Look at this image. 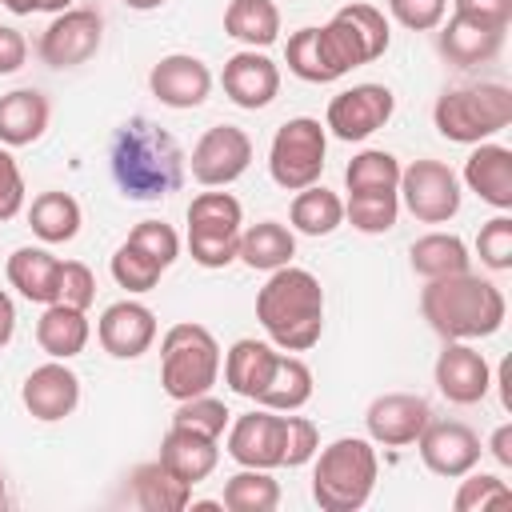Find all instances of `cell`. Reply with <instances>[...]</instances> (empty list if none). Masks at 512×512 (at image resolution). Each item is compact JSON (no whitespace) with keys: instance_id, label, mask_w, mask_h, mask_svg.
Wrapping results in <instances>:
<instances>
[{"instance_id":"6da1fadb","label":"cell","mask_w":512,"mask_h":512,"mask_svg":"<svg viewBox=\"0 0 512 512\" xmlns=\"http://www.w3.org/2000/svg\"><path fill=\"white\" fill-rule=\"evenodd\" d=\"M108 168L128 200H164L184 180V152L156 120L132 116L112 132Z\"/></svg>"},{"instance_id":"7a4b0ae2","label":"cell","mask_w":512,"mask_h":512,"mask_svg":"<svg viewBox=\"0 0 512 512\" xmlns=\"http://www.w3.org/2000/svg\"><path fill=\"white\" fill-rule=\"evenodd\" d=\"M256 320L284 352H308L324 332V288L308 268H276L256 292Z\"/></svg>"},{"instance_id":"3957f363","label":"cell","mask_w":512,"mask_h":512,"mask_svg":"<svg viewBox=\"0 0 512 512\" xmlns=\"http://www.w3.org/2000/svg\"><path fill=\"white\" fill-rule=\"evenodd\" d=\"M420 312L428 328L444 340H484L500 332L508 316V300L492 280H480L472 272L428 280L420 292Z\"/></svg>"},{"instance_id":"277c9868","label":"cell","mask_w":512,"mask_h":512,"mask_svg":"<svg viewBox=\"0 0 512 512\" xmlns=\"http://www.w3.org/2000/svg\"><path fill=\"white\" fill-rule=\"evenodd\" d=\"M380 476V460L372 440L364 436H340L324 452H316L312 468V500L324 512H356L368 504Z\"/></svg>"},{"instance_id":"5b68a950","label":"cell","mask_w":512,"mask_h":512,"mask_svg":"<svg viewBox=\"0 0 512 512\" xmlns=\"http://www.w3.org/2000/svg\"><path fill=\"white\" fill-rule=\"evenodd\" d=\"M436 132L452 144H480L508 128L512 120V88L508 84H468L452 88L432 108Z\"/></svg>"},{"instance_id":"8992f818","label":"cell","mask_w":512,"mask_h":512,"mask_svg":"<svg viewBox=\"0 0 512 512\" xmlns=\"http://www.w3.org/2000/svg\"><path fill=\"white\" fill-rule=\"evenodd\" d=\"M220 380V344L204 324H172L160 340V384L172 400L204 396Z\"/></svg>"},{"instance_id":"52a82bcc","label":"cell","mask_w":512,"mask_h":512,"mask_svg":"<svg viewBox=\"0 0 512 512\" xmlns=\"http://www.w3.org/2000/svg\"><path fill=\"white\" fill-rule=\"evenodd\" d=\"M320 44L340 76H348L360 64H372L388 52L392 32L380 8L372 4H344L332 12L328 24H320Z\"/></svg>"},{"instance_id":"ba28073f","label":"cell","mask_w":512,"mask_h":512,"mask_svg":"<svg viewBox=\"0 0 512 512\" xmlns=\"http://www.w3.org/2000/svg\"><path fill=\"white\" fill-rule=\"evenodd\" d=\"M244 208L232 192H200L188 204V252L200 268H224L236 260Z\"/></svg>"},{"instance_id":"9c48e42d","label":"cell","mask_w":512,"mask_h":512,"mask_svg":"<svg viewBox=\"0 0 512 512\" xmlns=\"http://www.w3.org/2000/svg\"><path fill=\"white\" fill-rule=\"evenodd\" d=\"M324 152L328 136L324 124L312 116H292L276 128L272 148H268V172L284 192H300L308 184H320L324 172Z\"/></svg>"},{"instance_id":"30bf717a","label":"cell","mask_w":512,"mask_h":512,"mask_svg":"<svg viewBox=\"0 0 512 512\" xmlns=\"http://www.w3.org/2000/svg\"><path fill=\"white\" fill-rule=\"evenodd\" d=\"M396 196L420 224H448L460 212V180L444 160H412L400 168Z\"/></svg>"},{"instance_id":"8fae6325","label":"cell","mask_w":512,"mask_h":512,"mask_svg":"<svg viewBox=\"0 0 512 512\" xmlns=\"http://www.w3.org/2000/svg\"><path fill=\"white\" fill-rule=\"evenodd\" d=\"M100 40H104V20L96 8H64L40 32L36 52L48 68H80L100 52Z\"/></svg>"},{"instance_id":"7c38bea8","label":"cell","mask_w":512,"mask_h":512,"mask_svg":"<svg viewBox=\"0 0 512 512\" xmlns=\"http://www.w3.org/2000/svg\"><path fill=\"white\" fill-rule=\"evenodd\" d=\"M396 112V96L384 84H352L344 92H336L328 100V116L324 128H332L336 140H368L372 132H380Z\"/></svg>"},{"instance_id":"4fadbf2b","label":"cell","mask_w":512,"mask_h":512,"mask_svg":"<svg viewBox=\"0 0 512 512\" xmlns=\"http://www.w3.org/2000/svg\"><path fill=\"white\" fill-rule=\"evenodd\" d=\"M248 164H252V140L236 124L208 128L192 148V176L204 188H228L248 172Z\"/></svg>"},{"instance_id":"5bb4252c","label":"cell","mask_w":512,"mask_h":512,"mask_svg":"<svg viewBox=\"0 0 512 512\" xmlns=\"http://www.w3.org/2000/svg\"><path fill=\"white\" fill-rule=\"evenodd\" d=\"M416 448H420L424 468L444 480H460L464 472H472L484 452L480 436L464 420H428L424 432L416 436Z\"/></svg>"},{"instance_id":"9a60e30c","label":"cell","mask_w":512,"mask_h":512,"mask_svg":"<svg viewBox=\"0 0 512 512\" xmlns=\"http://www.w3.org/2000/svg\"><path fill=\"white\" fill-rule=\"evenodd\" d=\"M436 388L448 404H480L492 388V368L484 360V352L472 348V340H444V352L436 356Z\"/></svg>"},{"instance_id":"2e32d148","label":"cell","mask_w":512,"mask_h":512,"mask_svg":"<svg viewBox=\"0 0 512 512\" xmlns=\"http://www.w3.org/2000/svg\"><path fill=\"white\" fill-rule=\"evenodd\" d=\"M228 456L240 468H280L284 464V416L272 408H252L228 424Z\"/></svg>"},{"instance_id":"e0dca14e","label":"cell","mask_w":512,"mask_h":512,"mask_svg":"<svg viewBox=\"0 0 512 512\" xmlns=\"http://www.w3.org/2000/svg\"><path fill=\"white\" fill-rule=\"evenodd\" d=\"M432 420V408L424 396L416 392H384L368 404L364 412V428H368V440L372 444H384V448H404V444H416V436L424 432V424Z\"/></svg>"},{"instance_id":"ac0fdd59","label":"cell","mask_w":512,"mask_h":512,"mask_svg":"<svg viewBox=\"0 0 512 512\" xmlns=\"http://www.w3.org/2000/svg\"><path fill=\"white\" fill-rule=\"evenodd\" d=\"M20 400H24L32 420L56 424V420L76 412V404H80V376L64 360H48V364H40V368H32L24 376Z\"/></svg>"},{"instance_id":"d6986e66","label":"cell","mask_w":512,"mask_h":512,"mask_svg":"<svg viewBox=\"0 0 512 512\" xmlns=\"http://www.w3.org/2000/svg\"><path fill=\"white\" fill-rule=\"evenodd\" d=\"M148 88L152 96L164 104V108H200L212 92V72L200 56H188V52H172V56H160L148 72Z\"/></svg>"},{"instance_id":"ffe728a7","label":"cell","mask_w":512,"mask_h":512,"mask_svg":"<svg viewBox=\"0 0 512 512\" xmlns=\"http://www.w3.org/2000/svg\"><path fill=\"white\" fill-rule=\"evenodd\" d=\"M100 348L116 360H136L152 348L156 340V312L140 300H116L104 308L100 324H96Z\"/></svg>"},{"instance_id":"44dd1931","label":"cell","mask_w":512,"mask_h":512,"mask_svg":"<svg viewBox=\"0 0 512 512\" xmlns=\"http://www.w3.org/2000/svg\"><path fill=\"white\" fill-rule=\"evenodd\" d=\"M220 84H224V96H228L236 108L256 112V108H268V104L276 100V92H280V68H276L264 52L244 48V52L228 56Z\"/></svg>"},{"instance_id":"7402d4cb","label":"cell","mask_w":512,"mask_h":512,"mask_svg":"<svg viewBox=\"0 0 512 512\" xmlns=\"http://www.w3.org/2000/svg\"><path fill=\"white\" fill-rule=\"evenodd\" d=\"M504 32L500 24H484V20H472V16H460L452 12V20L440 28L436 36V48L448 64L456 68H476V64H488L500 56L504 48Z\"/></svg>"},{"instance_id":"603a6c76","label":"cell","mask_w":512,"mask_h":512,"mask_svg":"<svg viewBox=\"0 0 512 512\" xmlns=\"http://www.w3.org/2000/svg\"><path fill=\"white\" fill-rule=\"evenodd\" d=\"M464 184L496 212H508L512 208V148L480 140L476 152L464 160Z\"/></svg>"},{"instance_id":"cb8c5ba5","label":"cell","mask_w":512,"mask_h":512,"mask_svg":"<svg viewBox=\"0 0 512 512\" xmlns=\"http://www.w3.org/2000/svg\"><path fill=\"white\" fill-rule=\"evenodd\" d=\"M216 460H220V440H212V436H200V432L172 424L160 440V464L192 488L216 472Z\"/></svg>"},{"instance_id":"d4e9b609","label":"cell","mask_w":512,"mask_h":512,"mask_svg":"<svg viewBox=\"0 0 512 512\" xmlns=\"http://www.w3.org/2000/svg\"><path fill=\"white\" fill-rule=\"evenodd\" d=\"M52 104L40 88H16L0 96V144L4 148H24L36 144L48 132Z\"/></svg>"},{"instance_id":"484cf974","label":"cell","mask_w":512,"mask_h":512,"mask_svg":"<svg viewBox=\"0 0 512 512\" xmlns=\"http://www.w3.org/2000/svg\"><path fill=\"white\" fill-rule=\"evenodd\" d=\"M8 284L32 300V304H56V288H60V256H52L48 248L24 244L8 256Z\"/></svg>"},{"instance_id":"4316f807","label":"cell","mask_w":512,"mask_h":512,"mask_svg":"<svg viewBox=\"0 0 512 512\" xmlns=\"http://www.w3.org/2000/svg\"><path fill=\"white\" fill-rule=\"evenodd\" d=\"M128 492H132V504L144 512H184L192 504V484L172 476L160 460L136 464L128 472Z\"/></svg>"},{"instance_id":"83f0119b","label":"cell","mask_w":512,"mask_h":512,"mask_svg":"<svg viewBox=\"0 0 512 512\" xmlns=\"http://www.w3.org/2000/svg\"><path fill=\"white\" fill-rule=\"evenodd\" d=\"M92 328H88V316L84 308H72V304H44L40 320H36V344L52 356V360H72L84 352Z\"/></svg>"},{"instance_id":"f1b7e54d","label":"cell","mask_w":512,"mask_h":512,"mask_svg":"<svg viewBox=\"0 0 512 512\" xmlns=\"http://www.w3.org/2000/svg\"><path fill=\"white\" fill-rule=\"evenodd\" d=\"M272 364H276V348L264 344V340L244 336V340H236V344L228 348V356H224V384H228L236 396L256 400V396L264 392L268 376H272Z\"/></svg>"},{"instance_id":"f546056e","label":"cell","mask_w":512,"mask_h":512,"mask_svg":"<svg viewBox=\"0 0 512 512\" xmlns=\"http://www.w3.org/2000/svg\"><path fill=\"white\" fill-rule=\"evenodd\" d=\"M292 256H296V236L280 220H260L240 232L236 260H244L256 272H276V268L292 264Z\"/></svg>"},{"instance_id":"4dcf8cb0","label":"cell","mask_w":512,"mask_h":512,"mask_svg":"<svg viewBox=\"0 0 512 512\" xmlns=\"http://www.w3.org/2000/svg\"><path fill=\"white\" fill-rule=\"evenodd\" d=\"M308 400H312V368L292 352H276L272 376H268L264 392L256 396V404L272 408V412H296Z\"/></svg>"},{"instance_id":"1f68e13d","label":"cell","mask_w":512,"mask_h":512,"mask_svg":"<svg viewBox=\"0 0 512 512\" xmlns=\"http://www.w3.org/2000/svg\"><path fill=\"white\" fill-rule=\"evenodd\" d=\"M412 272L424 276V280H440V276H460V272H472V256H468V244L452 232H428L420 236L412 248Z\"/></svg>"},{"instance_id":"d6a6232c","label":"cell","mask_w":512,"mask_h":512,"mask_svg":"<svg viewBox=\"0 0 512 512\" xmlns=\"http://www.w3.org/2000/svg\"><path fill=\"white\" fill-rule=\"evenodd\" d=\"M80 204H76V196H68V192H40L36 200H32V208H28V228L44 240V244H68V240H76V232H80Z\"/></svg>"},{"instance_id":"836d02e7","label":"cell","mask_w":512,"mask_h":512,"mask_svg":"<svg viewBox=\"0 0 512 512\" xmlns=\"http://www.w3.org/2000/svg\"><path fill=\"white\" fill-rule=\"evenodd\" d=\"M224 32L248 48H268L280 36V8L272 0H232L224 8Z\"/></svg>"},{"instance_id":"e575fe53","label":"cell","mask_w":512,"mask_h":512,"mask_svg":"<svg viewBox=\"0 0 512 512\" xmlns=\"http://www.w3.org/2000/svg\"><path fill=\"white\" fill-rule=\"evenodd\" d=\"M288 220L304 236H328L344 224V200L336 192H328L324 184H308V188L296 192V200L288 208Z\"/></svg>"},{"instance_id":"d590c367","label":"cell","mask_w":512,"mask_h":512,"mask_svg":"<svg viewBox=\"0 0 512 512\" xmlns=\"http://www.w3.org/2000/svg\"><path fill=\"white\" fill-rule=\"evenodd\" d=\"M220 504L228 512H272L280 504V484L268 476V468H240L224 480Z\"/></svg>"},{"instance_id":"8d00e7d4","label":"cell","mask_w":512,"mask_h":512,"mask_svg":"<svg viewBox=\"0 0 512 512\" xmlns=\"http://www.w3.org/2000/svg\"><path fill=\"white\" fill-rule=\"evenodd\" d=\"M284 60H288V72L308 80V84H332L340 80V72L332 68L324 44H320V28H300L288 36V48H284Z\"/></svg>"},{"instance_id":"74e56055","label":"cell","mask_w":512,"mask_h":512,"mask_svg":"<svg viewBox=\"0 0 512 512\" xmlns=\"http://www.w3.org/2000/svg\"><path fill=\"white\" fill-rule=\"evenodd\" d=\"M348 192H396L400 184V160L384 148H364L344 168Z\"/></svg>"},{"instance_id":"f35d334b","label":"cell","mask_w":512,"mask_h":512,"mask_svg":"<svg viewBox=\"0 0 512 512\" xmlns=\"http://www.w3.org/2000/svg\"><path fill=\"white\" fill-rule=\"evenodd\" d=\"M396 216H400L396 192H348V200H344V220L364 236L388 232L396 224Z\"/></svg>"},{"instance_id":"ab89813d","label":"cell","mask_w":512,"mask_h":512,"mask_svg":"<svg viewBox=\"0 0 512 512\" xmlns=\"http://www.w3.org/2000/svg\"><path fill=\"white\" fill-rule=\"evenodd\" d=\"M112 280L120 284V288H128V292H152L156 284H160V276H164V264H156L144 248H136L132 240H124L116 252H112Z\"/></svg>"},{"instance_id":"60d3db41","label":"cell","mask_w":512,"mask_h":512,"mask_svg":"<svg viewBox=\"0 0 512 512\" xmlns=\"http://www.w3.org/2000/svg\"><path fill=\"white\" fill-rule=\"evenodd\" d=\"M172 424L176 428H188V432H200V436H212L220 440L224 428L232 424V412L224 400L216 396H188V400H176V412H172Z\"/></svg>"},{"instance_id":"b9f144b4","label":"cell","mask_w":512,"mask_h":512,"mask_svg":"<svg viewBox=\"0 0 512 512\" xmlns=\"http://www.w3.org/2000/svg\"><path fill=\"white\" fill-rule=\"evenodd\" d=\"M512 500V488L500 480V476H488V472H464L456 496H452V508L456 512H484L492 504H508Z\"/></svg>"},{"instance_id":"7bdbcfd3","label":"cell","mask_w":512,"mask_h":512,"mask_svg":"<svg viewBox=\"0 0 512 512\" xmlns=\"http://www.w3.org/2000/svg\"><path fill=\"white\" fill-rule=\"evenodd\" d=\"M476 256H480V264L492 268V272H508V268H512V216H508V212H500V216H492L488 224H480Z\"/></svg>"},{"instance_id":"ee69618b","label":"cell","mask_w":512,"mask_h":512,"mask_svg":"<svg viewBox=\"0 0 512 512\" xmlns=\"http://www.w3.org/2000/svg\"><path fill=\"white\" fill-rule=\"evenodd\" d=\"M128 240H132L136 248H144V252H148L156 264H164V268H172L176 256H180V236H176V228L164 224V220H140V224L128 232Z\"/></svg>"},{"instance_id":"f6af8a7d","label":"cell","mask_w":512,"mask_h":512,"mask_svg":"<svg viewBox=\"0 0 512 512\" xmlns=\"http://www.w3.org/2000/svg\"><path fill=\"white\" fill-rule=\"evenodd\" d=\"M320 452V428L308 416H284V464L280 468H304Z\"/></svg>"},{"instance_id":"bcb514c9","label":"cell","mask_w":512,"mask_h":512,"mask_svg":"<svg viewBox=\"0 0 512 512\" xmlns=\"http://www.w3.org/2000/svg\"><path fill=\"white\" fill-rule=\"evenodd\" d=\"M56 300L88 312L92 300H96V276H92V268L80 264V260H60V288H56Z\"/></svg>"},{"instance_id":"7dc6e473","label":"cell","mask_w":512,"mask_h":512,"mask_svg":"<svg viewBox=\"0 0 512 512\" xmlns=\"http://www.w3.org/2000/svg\"><path fill=\"white\" fill-rule=\"evenodd\" d=\"M388 12L396 24H404L412 32H432V28H440L448 0H388Z\"/></svg>"},{"instance_id":"c3c4849f","label":"cell","mask_w":512,"mask_h":512,"mask_svg":"<svg viewBox=\"0 0 512 512\" xmlns=\"http://www.w3.org/2000/svg\"><path fill=\"white\" fill-rule=\"evenodd\" d=\"M24 208V176L8 148H0V224Z\"/></svg>"},{"instance_id":"681fc988","label":"cell","mask_w":512,"mask_h":512,"mask_svg":"<svg viewBox=\"0 0 512 512\" xmlns=\"http://www.w3.org/2000/svg\"><path fill=\"white\" fill-rule=\"evenodd\" d=\"M452 8L460 16H472V20H484V24H500V28H508V20H512V0H452Z\"/></svg>"},{"instance_id":"f907efd6","label":"cell","mask_w":512,"mask_h":512,"mask_svg":"<svg viewBox=\"0 0 512 512\" xmlns=\"http://www.w3.org/2000/svg\"><path fill=\"white\" fill-rule=\"evenodd\" d=\"M28 60V40L20 36V28L12 24H0V76H12L20 72Z\"/></svg>"},{"instance_id":"816d5d0a","label":"cell","mask_w":512,"mask_h":512,"mask_svg":"<svg viewBox=\"0 0 512 512\" xmlns=\"http://www.w3.org/2000/svg\"><path fill=\"white\" fill-rule=\"evenodd\" d=\"M492 456H496V464L500 468H512V424H500L496 432H492Z\"/></svg>"},{"instance_id":"f5cc1de1","label":"cell","mask_w":512,"mask_h":512,"mask_svg":"<svg viewBox=\"0 0 512 512\" xmlns=\"http://www.w3.org/2000/svg\"><path fill=\"white\" fill-rule=\"evenodd\" d=\"M12 332H16V304H12V296L0 288V348L12 340Z\"/></svg>"},{"instance_id":"db71d44e","label":"cell","mask_w":512,"mask_h":512,"mask_svg":"<svg viewBox=\"0 0 512 512\" xmlns=\"http://www.w3.org/2000/svg\"><path fill=\"white\" fill-rule=\"evenodd\" d=\"M4 8L16 16H32V12H40V0H4Z\"/></svg>"},{"instance_id":"11a10c76","label":"cell","mask_w":512,"mask_h":512,"mask_svg":"<svg viewBox=\"0 0 512 512\" xmlns=\"http://www.w3.org/2000/svg\"><path fill=\"white\" fill-rule=\"evenodd\" d=\"M64 8H72V0H40V12H64Z\"/></svg>"},{"instance_id":"9f6ffc18","label":"cell","mask_w":512,"mask_h":512,"mask_svg":"<svg viewBox=\"0 0 512 512\" xmlns=\"http://www.w3.org/2000/svg\"><path fill=\"white\" fill-rule=\"evenodd\" d=\"M128 8H136V12H152V8H160L164 0H124Z\"/></svg>"},{"instance_id":"6f0895ef","label":"cell","mask_w":512,"mask_h":512,"mask_svg":"<svg viewBox=\"0 0 512 512\" xmlns=\"http://www.w3.org/2000/svg\"><path fill=\"white\" fill-rule=\"evenodd\" d=\"M8 504V492H4V472H0V508Z\"/></svg>"},{"instance_id":"680465c9","label":"cell","mask_w":512,"mask_h":512,"mask_svg":"<svg viewBox=\"0 0 512 512\" xmlns=\"http://www.w3.org/2000/svg\"><path fill=\"white\" fill-rule=\"evenodd\" d=\"M0 4H4V0H0Z\"/></svg>"}]
</instances>
